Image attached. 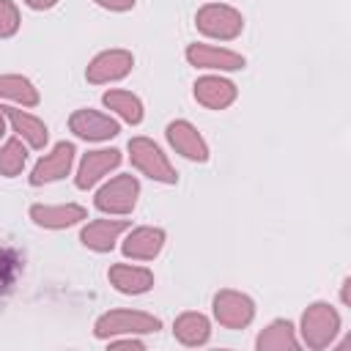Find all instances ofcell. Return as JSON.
<instances>
[{"mask_svg": "<svg viewBox=\"0 0 351 351\" xmlns=\"http://www.w3.org/2000/svg\"><path fill=\"white\" fill-rule=\"evenodd\" d=\"M129 156H132V165L140 173H145L148 178L162 181V184H176L178 176H176L173 165L167 162V156L162 154V148L154 140H148V137L129 140Z\"/></svg>", "mask_w": 351, "mask_h": 351, "instance_id": "cell-1", "label": "cell"}, {"mask_svg": "<svg viewBox=\"0 0 351 351\" xmlns=\"http://www.w3.org/2000/svg\"><path fill=\"white\" fill-rule=\"evenodd\" d=\"M195 22H197V30H200V33H206V36H211V38H222V41L236 38V36L241 33V27H244L241 14H239L236 8L219 5V3L203 5V8L197 11Z\"/></svg>", "mask_w": 351, "mask_h": 351, "instance_id": "cell-2", "label": "cell"}, {"mask_svg": "<svg viewBox=\"0 0 351 351\" xmlns=\"http://www.w3.org/2000/svg\"><path fill=\"white\" fill-rule=\"evenodd\" d=\"M162 324L159 318L140 313V310H112L96 321V337L112 335H137V332H156Z\"/></svg>", "mask_w": 351, "mask_h": 351, "instance_id": "cell-3", "label": "cell"}, {"mask_svg": "<svg viewBox=\"0 0 351 351\" xmlns=\"http://www.w3.org/2000/svg\"><path fill=\"white\" fill-rule=\"evenodd\" d=\"M337 329H340V318L329 304L315 302L313 307H307L302 318V335L310 348H326L329 340L337 335Z\"/></svg>", "mask_w": 351, "mask_h": 351, "instance_id": "cell-4", "label": "cell"}, {"mask_svg": "<svg viewBox=\"0 0 351 351\" xmlns=\"http://www.w3.org/2000/svg\"><path fill=\"white\" fill-rule=\"evenodd\" d=\"M140 184L134 176H115L96 192V208L107 214H129L137 203Z\"/></svg>", "mask_w": 351, "mask_h": 351, "instance_id": "cell-5", "label": "cell"}, {"mask_svg": "<svg viewBox=\"0 0 351 351\" xmlns=\"http://www.w3.org/2000/svg\"><path fill=\"white\" fill-rule=\"evenodd\" d=\"M214 315L222 326L228 329H241L252 321L255 315V304L250 296L239 293V291H219L214 296Z\"/></svg>", "mask_w": 351, "mask_h": 351, "instance_id": "cell-6", "label": "cell"}, {"mask_svg": "<svg viewBox=\"0 0 351 351\" xmlns=\"http://www.w3.org/2000/svg\"><path fill=\"white\" fill-rule=\"evenodd\" d=\"M132 66H134L132 52H126V49H107V52H101V55H96V58L90 60L85 77H88V82H93V85L115 82V80L126 77V74L132 71Z\"/></svg>", "mask_w": 351, "mask_h": 351, "instance_id": "cell-7", "label": "cell"}, {"mask_svg": "<svg viewBox=\"0 0 351 351\" xmlns=\"http://www.w3.org/2000/svg\"><path fill=\"white\" fill-rule=\"evenodd\" d=\"M74 145L71 143H58L52 148V154L41 156L30 173V184L33 186H41V184H49V181H58L63 178L69 170H71V162H74Z\"/></svg>", "mask_w": 351, "mask_h": 351, "instance_id": "cell-8", "label": "cell"}, {"mask_svg": "<svg viewBox=\"0 0 351 351\" xmlns=\"http://www.w3.org/2000/svg\"><path fill=\"white\" fill-rule=\"evenodd\" d=\"M69 126L82 140H110V137H115L121 132L118 121H112L110 115H101L96 110H77L69 118Z\"/></svg>", "mask_w": 351, "mask_h": 351, "instance_id": "cell-9", "label": "cell"}, {"mask_svg": "<svg viewBox=\"0 0 351 351\" xmlns=\"http://www.w3.org/2000/svg\"><path fill=\"white\" fill-rule=\"evenodd\" d=\"M118 165H121V151L118 148L88 151L82 156V162H80V170H77V186L80 189H90L101 176H107Z\"/></svg>", "mask_w": 351, "mask_h": 351, "instance_id": "cell-10", "label": "cell"}, {"mask_svg": "<svg viewBox=\"0 0 351 351\" xmlns=\"http://www.w3.org/2000/svg\"><path fill=\"white\" fill-rule=\"evenodd\" d=\"M167 140L186 159H195V162H206L208 159V145H206V140L197 134V129L189 121H173L167 126Z\"/></svg>", "mask_w": 351, "mask_h": 351, "instance_id": "cell-11", "label": "cell"}, {"mask_svg": "<svg viewBox=\"0 0 351 351\" xmlns=\"http://www.w3.org/2000/svg\"><path fill=\"white\" fill-rule=\"evenodd\" d=\"M186 60L197 69H219V71H236L244 66V58L239 52L208 47V44H192L186 49Z\"/></svg>", "mask_w": 351, "mask_h": 351, "instance_id": "cell-12", "label": "cell"}, {"mask_svg": "<svg viewBox=\"0 0 351 351\" xmlns=\"http://www.w3.org/2000/svg\"><path fill=\"white\" fill-rule=\"evenodd\" d=\"M126 228H129V225H126L123 219H93V222H88V225L82 228L80 241H82L85 247L96 250V252H110V250L115 247L118 236H121Z\"/></svg>", "mask_w": 351, "mask_h": 351, "instance_id": "cell-13", "label": "cell"}, {"mask_svg": "<svg viewBox=\"0 0 351 351\" xmlns=\"http://www.w3.org/2000/svg\"><path fill=\"white\" fill-rule=\"evenodd\" d=\"M165 247V230L162 228H134L123 241V255L134 261H151Z\"/></svg>", "mask_w": 351, "mask_h": 351, "instance_id": "cell-14", "label": "cell"}, {"mask_svg": "<svg viewBox=\"0 0 351 351\" xmlns=\"http://www.w3.org/2000/svg\"><path fill=\"white\" fill-rule=\"evenodd\" d=\"M195 99L208 110H225L236 99V85L222 77H200L195 82Z\"/></svg>", "mask_w": 351, "mask_h": 351, "instance_id": "cell-15", "label": "cell"}, {"mask_svg": "<svg viewBox=\"0 0 351 351\" xmlns=\"http://www.w3.org/2000/svg\"><path fill=\"white\" fill-rule=\"evenodd\" d=\"M30 217L36 225L41 228H69V225H77L88 217V211L77 203H66V206H33L30 208Z\"/></svg>", "mask_w": 351, "mask_h": 351, "instance_id": "cell-16", "label": "cell"}, {"mask_svg": "<svg viewBox=\"0 0 351 351\" xmlns=\"http://www.w3.org/2000/svg\"><path fill=\"white\" fill-rule=\"evenodd\" d=\"M110 282L121 291V293H145L154 285V274L143 266H129V263H115L107 271Z\"/></svg>", "mask_w": 351, "mask_h": 351, "instance_id": "cell-17", "label": "cell"}, {"mask_svg": "<svg viewBox=\"0 0 351 351\" xmlns=\"http://www.w3.org/2000/svg\"><path fill=\"white\" fill-rule=\"evenodd\" d=\"M3 112H5V118L11 121L14 132H16V134L30 145V148H44V145H47L49 132H47L44 121H38V118H36V115H30V112L14 110V107H3Z\"/></svg>", "mask_w": 351, "mask_h": 351, "instance_id": "cell-18", "label": "cell"}, {"mask_svg": "<svg viewBox=\"0 0 351 351\" xmlns=\"http://www.w3.org/2000/svg\"><path fill=\"white\" fill-rule=\"evenodd\" d=\"M173 332L176 337L184 343V346H203L211 335V326H208V318L200 315V313H184L176 318L173 324Z\"/></svg>", "mask_w": 351, "mask_h": 351, "instance_id": "cell-19", "label": "cell"}, {"mask_svg": "<svg viewBox=\"0 0 351 351\" xmlns=\"http://www.w3.org/2000/svg\"><path fill=\"white\" fill-rule=\"evenodd\" d=\"M0 99H11V101H19L25 107H36L38 90L22 74H0Z\"/></svg>", "mask_w": 351, "mask_h": 351, "instance_id": "cell-20", "label": "cell"}, {"mask_svg": "<svg viewBox=\"0 0 351 351\" xmlns=\"http://www.w3.org/2000/svg\"><path fill=\"white\" fill-rule=\"evenodd\" d=\"M104 104L110 110H115L126 123H140L143 121V101L129 90H107Z\"/></svg>", "mask_w": 351, "mask_h": 351, "instance_id": "cell-21", "label": "cell"}, {"mask_svg": "<svg viewBox=\"0 0 351 351\" xmlns=\"http://www.w3.org/2000/svg\"><path fill=\"white\" fill-rule=\"evenodd\" d=\"M258 348L261 351H285V348H296V337H293V326L288 321H274L269 329H263V335L258 337Z\"/></svg>", "mask_w": 351, "mask_h": 351, "instance_id": "cell-22", "label": "cell"}, {"mask_svg": "<svg viewBox=\"0 0 351 351\" xmlns=\"http://www.w3.org/2000/svg\"><path fill=\"white\" fill-rule=\"evenodd\" d=\"M25 159H27V151H25V145H22V140H5L3 145H0V176H16V173H22V167H25Z\"/></svg>", "mask_w": 351, "mask_h": 351, "instance_id": "cell-23", "label": "cell"}, {"mask_svg": "<svg viewBox=\"0 0 351 351\" xmlns=\"http://www.w3.org/2000/svg\"><path fill=\"white\" fill-rule=\"evenodd\" d=\"M19 27V11L11 0H0V38L14 36Z\"/></svg>", "mask_w": 351, "mask_h": 351, "instance_id": "cell-24", "label": "cell"}, {"mask_svg": "<svg viewBox=\"0 0 351 351\" xmlns=\"http://www.w3.org/2000/svg\"><path fill=\"white\" fill-rule=\"evenodd\" d=\"M101 8H110V11H129L134 5V0H96Z\"/></svg>", "mask_w": 351, "mask_h": 351, "instance_id": "cell-25", "label": "cell"}, {"mask_svg": "<svg viewBox=\"0 0 351 351\" xmlns=\"http://www.w3.org/2000/svg\"><path fill=\"white\" fill-rule=\"evenodd\" d=\"M30 8H36V11H44V8H52L58 0H25Z\"/></svg>", "mask_w": 351, "mask_h": 351, "instance_id": "cell-26", "label": "cell"}, {"mask_svg": "<svg viewBox=\"0 0 351 351\" xmlns=\"http://www.w3.org/2000/svg\"><path fill=\"white\" fill-rule=\"evenodd\" d=\"M110 346H132V348H143L140 340H115V343H110Z\"/></svg>", "mask_w": 351, "mask_h": 351, "instance_id": "cell-27", "label": "cell"}, {"mask_svg": "<svg viewBox=\"0 0 351 351\" xmlns=\"http://www.w3.org/2000/svg\"><path fill=\"white\" fill-rule=\"evenodd\" d=\"M3 132H5V112H3V107H0V137H3Z\"/></svg>", "mask_w": 351, "mask_h": 351, "instance_id": "cell-28", "label": "cell"}]
</instances>
